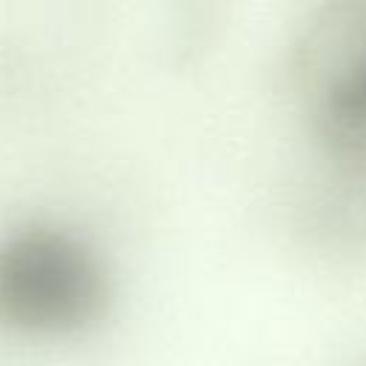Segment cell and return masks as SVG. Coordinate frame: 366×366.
I'll list each match as a JSON object with an SVG mask.
<instances>
[{
	"label": "cell",
	"mask_w": 366,
	"mask_h": 366,
	"mask_svg": "<svg viewBox=\"0 0 366 366\" xmlns=\"http://www.w3.org/2000/svg\"><path fill=\"white\" fill-rule=\"evenodd\" d=\"M112 286L97 252L57 226H29L0 243V323L29 335L92 326Z\"/></svg>",
	"instance_id": "1"
},
{
	"label": "cell",
	"mask_w": 366,
	"mask_h": 366,
	"mask_svg": "<svg viewBox=\"0 0 366 366\" xmlns=\"http://www.w3.org/2000/svg\"><path fill=\"white\" fill-rule=\"evenodd\" d=\"M303 74L317 134L335 154L366 160V6L312 34Z\"/></svg>",
	"instance_id": "2"
}]
</instances>
